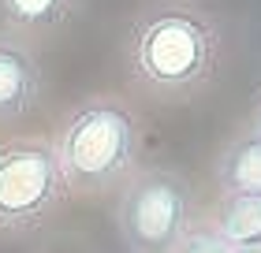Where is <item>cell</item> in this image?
Segmentation results:
<instances>
[{"instance_id": "obj_1", "label": "cell", "mask_w": 261, "mask_h": 253, "mask_svg": "<svg viewBox=\"0 0 261 253\" xmlns=\"http://www.w3.org/2000/svg\"><path fill=\"white\" fill-rule=\"evenodd\" d=\"M217 56V30L194 8H157L138 22L130 64L153 90H191L209 75Z\"/></svg>"}, {"instance_id": "obj_2", "label": "cell", "mask_w": 261, "mask_h": 253, "mask_svg": "<svg viewBox=\"0 0 261 253\" xmlns=\"http://www.w3.org/2000/svg\"><path fill=\"white\" fill-rule=\"evenodd\" d=\"M135 153L138 130L120 101H86L82 108H75L56 142L64 183L75 190L112 186L130 172Z\"/></svg>"}, {"instance_id": "obj_3", "label": "cell", "mask_w": 261, "mask_h": 253, "mask_svg": "<svg viewBox=\"0 0 261 253\" xmlns=\"http://www.w3.org/2000/svg\"><path fill=\"white\" fill-rule=\"evenodd\" d=\"M116 227L130 253H175L191 231V190L175 172H142L123 190Z\"/></svg>"}, {"instance_id": "obj_4", "label": "cell", "mask_w": 261, "mask_h": 253, "mask_svg": "<svg viewBox=\"0 0 261 253\" xmlns=\"http://www.w3.org/2000/svg\"><path fill=\"white\" fill-rule=\"evenodd\" d=\"M64 172L53 142L22 138L0 149V227L27 231L56 209Z\"/></svg>"}, {"instance_id": "obj_5", "label": "cell", "mask_w": 261, "mask_h": 253, "mask_svg": "<svg viewBox=\"0 0 261 253\" xmlns=\"http://www.w3.org/2000/svg\"><path fill=\"white\" fill-rule=\"evenodd\" d=\"M41 97V71L19 41L0 38V119L30 112Z\"/></svg>"}, {"instance_id": "obj_6", "label": "cell", "mask_w": 261, "mask_h": 253, "mask_svg": "<svg viewBox=\"0 0 261 253\" xmlns=\"http://www.w3.org/2000/svg\"><path fill=\"white\" fill-rule=\"evenodd\" d=\"M217 183L228 194H243V190H261V134H243L224 149L217 164Z\"/></svg>"}, {"instance_id": "obj_7", "label": "cell", "mask_w": 261, "mask_h": 253, "mask_svg": "<svg viewBox=\"0 0 261 253\" xmlns=\"http://www.w3.org/2000/svg\"><path fill=\"white\" fill-rule=\"evenodd\" d=\"M217 231L231 246L261 242V190H243V194L224 198L217 212Z\"/></svg>"}, {"instance_id": "obj_8", "label": "cell", "mask_w": 261, "mask_h": 253, "mask_svg": "<svg viewBox=\"0 0 261 253\" xmlns=\"http://www.w3.org/2000/svg\"><path fill=\"white\" fill-rule=\"evenodd\" d=\"M75 0H0V22L11 30H49L64 22Z\"/></svg>"}, {"instance_id": "obj_9", "label": "cell", "mask_w": 261, "mask_h": 253, "mask_svg": "<svg viewBox=\"0 0 261 253\" xmlns=\"http://www.w3.org/2000/svg\"><path fill=\"white\" fill-rule=\"evenodd\" d=\"M175 253H235V249L217 227H194V231L183 235V242L175 246Z\"/></svg>"}, {"instance_id": "obj_10", "label": "cell", "mask_w": 261, "mask_h": 253, "mask_svg": "<svg viewBox=\"0 0 261 253\" xmlns=\"http://www.w3.org/2000/svg\"><path fill=\"white\" fill-rule=\"evenodd\" d=\"M235 253H261V242H246V246H231Z\"/></svg>"}, {"instance_id": "obj_11", "label": "cell", "mask_w": 261, "mask_h": 253, "mask_svg": "<svg viewBox=\"0 0 261 253\" xmlns=\"http://www.w3.org/2000/svg\"><path fill=\"white\" fill-rule=\"evenodd\" d=\"M254 134H261V104H257V112H254Z\"/></svg>"}]
</instances>
